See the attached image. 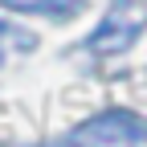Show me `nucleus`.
Returning <instances> with one entry per match:
<instances>
[{
  "label": "nucleus",
  "instance_id": "nucleus-4",
  "mask_svg": "<svg viewBox=\"0 0 147 147\" xmlns=\"http://www.w3.org/2000/svg\"><path fill=\"white\" fill-rule=\"evenodd\" d=\"M33 45H37V37H33V33L16 29V25H8V21H0V65H4V53H8V49L29 53Z\"/></svg>",
  "mask_w": 147,
  "mask_h": 147
},
{
  "label": "nucleus",
  "instance_id": "nucleus-1",
  "mask_svg": "<svg viewBox=\"0 0 147 147\" xmlns=\"http://www.w3.org/2000/svg\"><path fill=\"white\" fill-rule=\"evenodd\" d=\"M69 143L78 147H147V119L131 110H102L74 127Z\"/></svg>",
  "mask_w": 147,
  "mask_h": 147
},
{
  "label": "nucleus",
  "instance_id": "nucleus-3",
  "mask_svg": "<svg viewBox=\"0 0 147 147\" xmlns=\"http://www.w3.org/2000/svg\"><path fill=\"white\" fill-rule=\"evenodd\" d=\"M0 4L16 12H41V16H78L86 0H0Z\"/></svg>",
  "mask_w": 147,
  "mask_h": 147
},
{
  "label": "nucleus",
  "instance_id": "nucleus-5",
  "mask_svg": "<svg viewBox=\"0 0 147 147\" xmlns=\"http://www.w3.org/2000/svg\"><path fill=\"white\" fill-rule=\"evenodd\" d=\"M45 147H78V143H45Z\"/></svg>",
  "mask_w": 147,
  "mask_h": 147
},
{
  "label": "nucleus",
  "instance_id": "nucleus-2",
  "mask_svg": "<svg viewBox=\"0 0 147 147\" xmlns=\"http://www.w3.org/2000/svg\"><path fill=\"white\" fill-rule=\"evenodd\" d=\"M143 29H147V4L143 0H110L102 25L86 37V49L90 53H123L139 41Z\"/></svg>",
  "mask_w": 147,
  "mask_h": 147
}]
</instances>
